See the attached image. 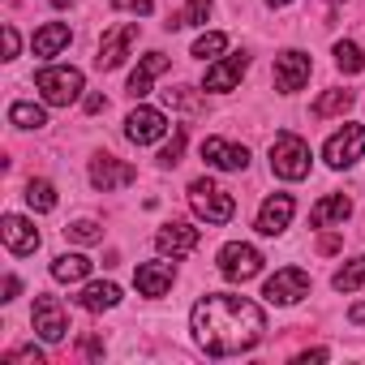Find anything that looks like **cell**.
Wrapping results in <instances>:
<instances>
[{
  "mask_svg": "<svg viewBox=\"0 0 365 365\" xmlns=\"http://www.w3.org/2000/svg\"><path fill=\"white\" fill-rule=\"evenodd\" d=\"M267 5H271V9H284V5H292V0H267Z\"/></svg>",
  "mask_w": 365,
  "mask_h": 365,
  "instance_id": "cell-42",
  "label": "cell"
},
{
  "mask_svg": "<svg viewBox=\"0 0 365 365\" xmlns=\"http://www.w3.org/2000/svg\"><path fill=\"white\" fill-rule=\"evenodd\" d=\"M335 65H339L344 73H361V69H365V52H361L352 39H339V43H335Z\"/></svg>",
  "mask_w": 365,
  "mask_h": 365,
  "instance_id": "cell-27",
  "label": "cell"
},
{
  "mask_svg": "<svg viewBox=\"0 0 365 365\" xmlns=\"http://www.w3.org/2000/svg\"><path fill=\"white\" fill-rule=\"evenodd\" d=\"M318 250H322V254H335V250H339V237H322Z\"/></svg>",
  "mask_w": 365,
  "mask_h": 365,
  "instance_id": "cell-39",
  "label": "cell"
},
{
  "mask_svg": "<svg viewBox=\"0 0 365 365\" xmlns=\"http://www.w3.org/2000/svg\"><path fill=\"white\" fill-rule=\"evenodd\" d=\"M52 5H56V9H65V5H73V0H52Z\"/></svg>",
  "mask_w": 365,
  "mask_h": 365,
  "instance_id": "cell-43",
  "label": "cell"
},
{
  "mask_svg": "<svg viewBox=\"0 0 365 365\" xmlns=\"http://www.w3.org/2000/svg\"><path fill=\"white\" fill-rule=\"evenodd\" d=\"M18 292H22V284H18V275H9V279H5V301H14Z\"/></svg>",
  "mask_w": 365,
  "mask_h": 365,
  "instance_id": "cell-38",
  "label": "cell"
},
{
  "mask_svg": "<svg viewBox=\"0 0 365 365\" xmlns=\"http://www.w3.org/2000/svg\"><path fill=\"white\" fill-rule=\"evenodd\" d=\"M190 207H194V215L207 220V224H228V220L237 215L232 194H224L215 180H194V185H190Z\"/></svg>",
  "mask_w": 365,
  "mask_h": 365,
  "instance_id": "cell-4",
  "label": "cell"
},
{
  "mask_svg": "<svg viewBox=\"0 0 365 365\" xmlns=\"http://www.w3.org/2000/svg\"><path fill=\"white\" fill-rule=\"evenodd\" d=\"M194 339L207 356H237L250 352L262 331H267V314L250 301V297H232V292H211L194 305Z\"/></svg>",
  "mask_w": 365,
  "mask_h": 365,
  "instance_id": "cell-1",
  "label": "cell"
},
{
  "mask_svg": "<svg viewBox=\"0 0 365 365\" xmlns=\"http://www.w3.org/2000/svg\"><path fill=\"white\" fill-rule=\"evenodd\" d=\"M168 133V116L159 112V108H133L129 112V120H125V138L133 142V146H150V142H159Z\"/></svg>",
  "mask_w": 365,
  "mask_h": 365,
  "instance_id": "cell-10",
  "label": "cell"
},
{
  "mask_svg": "<svg viewBox=\"0 0 365 365\" xmlns=\"http://www.w3.org/2000/svg\"><path fill=\"white\" fill-rule=\"evenodd\" d=\"M133 180H138V168L120 163L116 155H99V159L91 163V185L103 190V194H112V190H120V185H133Z\"/></svg>",
  "mask_w": 365,
  "mask_h": 365,
  "instance_id": "cell-11",
  "label": "cell"
},
{
  "mask_svg": "<svg viewBox=\"0 0 365 365\" xmlns=\"http://www.w3.org/2000/svg\"><path fill=\"white\" fill-rule=\"evenodd\" d=\"M31 322H35V331H39L48 344H61V339L69 335V314H65V305H61L56 297H48V292H39V297H35Z\"/></svg>",
  "mask_w": 365,
  "mask_h": 365,
  "instance_id": "cell-6",
  "label": "cell"
},
{
  "mask_svg": "<svg viewBox=\"0 0 365 365\" xmlns=\"http://www.w3.org/2000/svg\"><path fill=\"white\" fill-rule=\"evenodd\" d=\"M322 155H327L331 168H352L365 155V125H344L339 133H331L327 146H322Z\"/></svg>",
  "mask_w": 365,
  "mask_h": 365,
  "instance_id": "cell-7",
  "label": "cell"
},
{
  "mask_svg": "<svg viewBox=\"0 0 365 365\" xmlns=\"http://www.w3.org/2000/svg\"><path fill=\"white\" fill-rule=\"evenodd\" d=\"M103 108H108L103 95H86V112H103Z\"/></svg>",
  "mask_w": 365,
  "mask_h": 365,
  "instance_id": "cell-37",
  "label": "cell"
},
{
  "mask_svg": "<svg viewBox=\"0 0 365 365\" xmlns=\"http://www.w3.org/2000/svg\"><path fill=\"white\" fill-rule=\"evenodd\" d=\"M35 91L52 108H69L82 95V69H73V65H48V69L35 73Z\"/></svg>",
  "mask_w": 365,
  "mask_h": 365,
  "instance_id": "cell-2",
  "label": "cell"
},
{
  "mask_svg": "<svg viewBox=\"0 0 365 365\" xmlns=\"http://www.w3.org/2000/svg\"><path fill=\"white\" fill-rule=\"evenodd\" d=\"M352 215V202L344 198V194H331V198H322L314 211H309V224L314 228H331V224H344Z\"/></svg>",
  "mask_w": 365,
  "mask_h": 365,
  "instance_id": "cell-21",
  "label": "cell"
},
{
  "mask_svg": "<svg viewBox=\"0 0 365 365\" xmlns=\"http://www.w3.org/2000/svg\"><path fill=\"white\" fill-rule=\"evenodd\" d=\"M245 69H250V56H245V52H232V56H224L220 65L207 69L202 86H207V91H232V86L245 78Z\"/></svg>",
  "mask_w": 365,
  "mask_h": 365,
  "instance_id": "cell-16",
  "label": "cell"
},
{
  "mask_svg": "<svg viewBox=\"0 0 365 365\" xmlns=\"http://www.w3.org/2000/svg\"><path fill=\"white\" fill-rule=\"evenodd\" d=\"M26 202H31V211H39V215L56 211V185H52V180H31V185H26Z\"/></svg>",
  "mask_w": 365,
  "mask_h": 365,
  "instance_id": "cell-25",
  "label": "cell"
},
{
  "mask_svg": "<svg viewBox=\"0 0 365 365\" xmlns=\"http://www.w3.org/2000/svg\"><path fill=\"white\" fill-rule=\"evenodd\" d=\"M133 43H138V22H120V26H112V31L99 39V56H95V65H99V69H120Z\"/></svg>",
  "mask_w": 365,
  "mask_h": 365,
  "instance_id": "cell-8",
  "label": "cell"
},
{
  "mask_svg": "<svg viewBox=\"0 0 365 365\" xmlns=\"http://www.w3.org/2000/svg\"><path fill=\"white\" fill-rule=\"evenodd\" d=\"M14 56H18V31L5 26V61H14Z\"/></svg>",
  "mask_w": 365,
  "mask_h": 365,
  "instance_id": "cell-36",
  "label": "cell"
},
{
  "mask_svg": "<svg viewBox=\"0 0 365 365\" xmlns=\"http://www.w3.org/2000/svg\"><path fill=\"white\" fill-rule=\"evenodd\" d=\"M78 305H82V309H91V314H103V309H112V305H120V288H116L112 279H99V284H86V288H82V297H78Z\"/></svg>",
  "mask_w": 365,
  "mask_h": 365,
  "instance_id": "cell-20",
  "label": "cell"
},
{
  "mask_svg": "<svg viewBox=\"0 0 365 365\" xmlns=\"http://www.w3.org/2000/svg\"><path fill=\"white\" fill-rule=\"evenodd\" d=\"M14 361H35V365H43V352L35 348V344H26V348H18V352H9V365Z\"/></svg>",
  "mask_w": 365,
  "mask_h": 365,
  "instance_id": "cell-34",
  "label": "cell"
},
{
  "mask_svg": "<svg viewBox=\"0 0 365 365\" xmlns=\"http://www.w3.org/2000/svg\"><path fill=\"white\" fill-rule=\"evenodd\" d=\"M65 237H69V241H78V245H95V241H103V228H99L95 220H78V224H69V228H65Z\"/></svg>",
  "mask_w": 365,
  "mask_h": 365,
  "instance_id": "cell-29",
  "label": "cell"
},
{
  "mask_svg": "<svg viewBox=\"0 0 365 365\" xmlns=\"http://www.w3.org/2000/svg\"><path fill=\"white\" fill-rule=\"evenodd\" d=\"M335 292H356V288H365V258H352V262H344L339 271H335Z\"/></svg>",
  "mask_w": 365,
  "mask_h": 365,
  "instance_id": "cell-24",
  "label": "cell"
},
{
  "mask_svg": "<svg viewBox=\"0 0 365 365\" xmlns=\"http://www.w3.org/2000/svg\"><path fill=\"white\" fill-rule=\"evenodd\" d=\"M180 150H185V129H176V133H172V142L163 146L159 163H163V168H176V163H180Z\"/></svg>",
  "mask_w": 365,
  "mask_h": 365,
  "instance_id": "cell-32",
  "label": "cell"
},
{
  "mask_svg": "<svg viewBox=\"0 0 365 365\" xmlns=\"http://www.w3.org/2000/svg\"><path fill=\"white\" fill-rule=\"evenodd\" d=\"M112 9H129V14H150V0H112Z\"/></svg>",
  "mask_w": 365,
  "mask_h": 365,
  "instance_id": "cell-35",
  "label": "cell"
},
{
  "mask_svg": "<svg viewBox=\"0 0 365 365\" xmlns=\"http://www.w3.org/2000/svg\"><path fill=\"white\" fill-rule=\"evenodd\" d=\"M91 258L86 254H61L56 262H52V279H61V284H82L86 275H91Z\"/></svg>",
  "mask_w": 365,
  "mask_h": 365,
  "instance_id": "cell-22",
  "label": "cell"
},
{
  "mask_svg": "<svg viewBox=\"0 0 365 365\" xmlns=\"http://www.w3.org/2000/svg\"><path fill=\"white\" fill-rule=\"evenodd\" d=\"M262 297H267L271 305H292V301L309 297V275H305L301 267H284V271H275V275L267 279Z\"/></svg>",
  "mask_w": 365,
  "mask_h": 365,
  "instance_id": "cell-9",
  "label": "cell"
},
{
  "mask_svg": "<svg viewBox=\"0 0 365 365\" xmlns=\"http://www.w3.org/2000/svg\"><path fill=\"white\" fill-rule=\"evenodd\" d=\"M163 69H168V56H163V52L142 56V61H138V69L129 73V95H133V99H146V95H150V82H155Z\"/></svg>",
  "mask_w": 365,
  "mask_h": 365,
  "instance_id": "cell-19",
  "label": "cell"
},
{
  "mask_svg": "<svg viewBox=\"0 0 365 365\" xmlns=\"http://www.w3.org/2000/svg\"><path fill=\"white\" fill-rule=\"evenodd\" d=\"M172 279H176L172 262H138V271H133V284L142 297H163L172 288Z\"/></svg>",
  "mask_w": 365,
  "mask_h": 365,
  "instance_id": "cell-18",
  "label": "cell"
},
{
  "mask_svg": "<svg viewBox=\"0 0 365 365\" xmlns=\"http://www.w3.org/2000/svg\"><path fill=\"white\" fill-rule=\"evenodd\" d=\"M305 82H309V56L297 52V48L279 52V56H275V86H279L284 95H292V91H301Z\"/></svg>",
  "mask_w": 365,
  "mask_h": 365,
  "instance_id": "cell-12",
  "label": "cell"
},
{
  "mask_svg": "<svg viewBox=\"0 0 365 365\" xmlns=\"http://www.w3.org/2000/svg\"><path fill=\"white\" fill-rule=\"evenodd\" d=\"M207 14H211V0H190L185 14H180V22L185 26H207Z\"/></svg>",
  "mask_w": 365,
  "mask_h": 365,
  "instance_id": "cell-31",
  "label": "cell"
},
{
  "mask_svg": "<svg viewBox=\"0 0 365 365\" xmlns=\"http://www.w3.org/2000/svg\"><path fill=\"white\" fill-rule=\"evenodd\" d=\"M9 120H14L18 129H43V125H48V116H43L39 103H14V108H9Z\"/></svg>",
  "mask_w": 365,
  "mask_h": 365,
  "instance_id": "cell-26",
  "label": "cell"
},
{
  "mask_svg": "<svg viewBox=\"0 0 365 365\" xmlns=\"http://www.w3.org/2000/svg\"><path fill=\"white\" fill-rule=\"evenodd\" d=\"M0 237H5L9 254H18V258H26V254L39 250V232H35V224L22 220V215H5V220H0Z\"/></svg>",
  "mask_w": 365,
  "mask_h": 365,
  "instance_id": "cell-14",
  "label": "cell"
},
{
  "mask_svg": "<svg viewBox=\"0 0 365 365\" xmlns=\"http://www.w3.org/2000/svg\"><path fill=\"white\" fill-rule=\"evenodd\" d=\"M258 271H262V254H258L254 245H245V241H228V245L220 250V275H224V279L245 284V279H254Z\"/></svg>",
  "mask_w": 365,
  "mask_h": 365,
  "instance_id": "cell-5",
  "label": "cell"
},
{
  "mask_svg": "<svg viewBox=\"0 0 365 365\" xmlns=\"http://www.w3.org/2000/svg\"><path fill=\"white\" fill-rule=\"evenodd\" d=\"M297 361H301V365H309V361H327V352H322V348H314V352H301Z\"/></svg>",
  "mask_w": 365,
  "mask_h": 365,
  "instance_id": "cell-40",
  "label": "cell"
},
{
  "mask_svg": "<svg viewBox=\"0 0 365 365\" xmlns=\"http://www.w3.org/2000/svg\"><path fill=\"white\" fill-rule=\"evenodd\" d=\"M202 159H207L211 168H220V172H241V168L250 163V150H245V146H232V142H224V138H207V142H202Z\"/></svg>",
  "mask_w": 365,
  "mask_h": 365,
  "instance_id": "cell-17",
  "label": "cell"
},
{
  "mask_svg": "<svg viewBox=\"0 0 365 365\" xmlns=\"http://www.w3.org/2000/svg\"><path fill=\"white\" fill-rule=\"evenodd\" d=\"M271 172L284 180H305L309 176V146L297 133H275L271 142Z\"/></svg>",
  "mask_w": 365,
  "mask_h": 365,
  "instance_id": "cell-3",
  "label": "cell"
},
{
  "mask_svg": "<svg viewBox=\"0 0 365 365\" xmlns=\"http://www.w3.org/2000/svg\"><path fill=\"white\" fill-rule=\"evenodd\" d=\"M168 103H176V108H198V99H194V91H190V86L168 91Z\"/></svg>",
  "mask_w": 365,
  "mask_h": 365,
  "instance_id": "cell-33",
  "label": "cell"
},
{
  "mask_svg": "<svg viewBox=\"0 0 365 365\" xmlns=\"http://www.w3.org/2000/svg\"><path fill=\"white\" fill-rule=\"evenodd\" d=\"M155 245H159V254L185 258V254L198 250V228H190V224H163V228L155 232Z\"/></svg>",
  "mask_w": 365,
  "mask_h": 365,
  "instance_id": "cell-15",
  "label": "cell"
},
{
  "mask_svg": "<svg viewBox=\"0 0 365 365\" xmlns=\"http://www.w3.org/2000/svg\"><path fill=\"white\" fill-rule=\"evenodd\" d=\"M61 48H69V26L65 22H48L35 31V56H56Z\"/></svg>",
  "mask_w": 365,
  "mask_h": 365,
  "instance_id": "cell-23",
  "label": "cell"
},
{
  "mask_svg": "<svg viewBox=\"0 0 365 365\" xmlns=\"http://www.w3.org/2000/svg\"><path fill=\"white\" fill-rule=\"evenodd\" d=\"M292 211H297V202H292V194H271L267 202H262V211H258V232L262 237H279L288 224H292Z\"/></svg>",
  "mask_w": 365,
  "mask_h": 365,
  "instance_id": "cell-13",
  "label": "cell"
},
{
  "mask_svg": "<svg viewBox=\"0 0 365 365\" xmlns=\"http://www.w3.org/2000/svg\"><path fill=\"white\" fill-rule=\"evenodd\" d=\"M352 322H365V301H361V305H352Z\"/></svg>",
  "mask_w": 365,
  "mask_h": 365,
  "instance_id": "cell-41",
  "label": "cell"
},
{
  "mask_svg": "<svg viewBox=\"0 0 365 365\" xmlns=\"http://www.w3.org/2000/svg\"><path fill=\"white\" fill-rule=\"evenodd\" d=\"M348 108H352V91H327L314 103V116H335V112H348Z\"/></svg>",
  "mask_w": 365,
  "mask_h": 365,
  "instance_id": "cell-28",
  "label": "cell"
},
{
  "mask_svg": "<svg viewBox=\"0 0 365 365\" xmlns=\"http://www.w3.org/2000/svg\"><path fill=\"white\" fill-rule=\"evenodd\" d=\"M224 48H228V35L211 31V35H198V43H194V56H198V61H207V56H220Z\"/></svg>",
  "mask_w": 365,
  "mask_h": 365,
  "instance_id": "cell-30",
  "label": "cell"
}]
</instances>
